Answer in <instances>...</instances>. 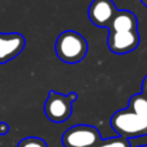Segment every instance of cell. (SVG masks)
<instances>
[{"label":"cell","instance_id":"10","mask_svg":"<svg viewBox=\"0 0 147 147\" xmlns=\"http://www.w3.org/2000/svg\"><path fill=\"white\" fill-rule=\"evenodd\" d=\"M8 130H9V126H8L5 122H1V123H0V134H1V136L6 134V133L8 132Z\"/></svg>","mask_w":147,"mask_h":147},{"label":"cell","instance_id":"2","mask_svg":"<svg viewBox=\"0 0 147 147\" xmlns=\"http://www.w3.org/2000/svg\"><path fill=\"white\" fill-rule=\"evenodd\" d=\"M108 47L115 54H125L134 51L140 41L138 18L130 10H117L107 26Z\"/></svg>","mask_w":147,"mask_h":147},{"label":"cell","instance_id":"5","mask_svg":"<svg viewBox=\"0 0 147 147\" xmlns=\"http://www.w3.org/2000/svg\"><path fill=\"white\" fill-rule=\"evenodd\" d=\"M102 138L95 126L77 124L64 131L61 141L64 147H96Z\"/></svg>","mask_w":147,"mask_h":147},{"label":"cell","instance_id":"1","mask_svg":"<svg viewBox=\"0 0 147 147\" xmlns=\"http://www.w3.org/2000/svg\"><path fill=\"white\" fill-rule=\"evenodd\" d=\"M110 125L118 137L127 140L147 136V96L132 95L126 108L114 113Z\"/></svg>","mask_w":147,"mask_h":147},{"label":"cell","instance_id":"12","mask_svg":"<svg viewBox=\"0 0 147 147\" xmlns=\"http://www.w3.org/2000/svg\"><path fill=\"white\" fill-rule=\"evenodd\" d=\"M140 1H141V3H144V5L147 7V0H140Z\"/></svg>","mask_w":147,"mask_h":147},{"label":"cell","instance_id":"8","mask_svg":"<svg viewBox=\"0 0 147 147\" xmlns=\"http://www.w3.org/2000/svg\"><path fill=\"white\" fill-rule=\"evenodd\" d=\"M96 147H131V145H130V140L116 136V137L102 139Z\"/></svg>","mask_w":147,"mask_h":147},{"label":"cell","instance_id":"6","mask_svg":"<svg viewBox=\"0 0 147 147\" xmlns=\"http://www.w3.org/2000/svg\"><path fill=\"white\" fill-rule=\"evenodd\" d=\"M117 10L113 0H93L88 7V18L98 28H107Z\"/></svg>","mask_w":147,"mask_h":147},{"label":"cell","instance_id":"7","mask_svg":"<svg viewBox=\"0 0 147 147\" xmlns=\"http://www.w3.org/2000/svg\"><path fill=\"white\" fill-rule=\"evenodd\" d=\"M25 39L21 33H0V63L15 59L24 48Z\"/></svg>","mask_w":147,"mask_h":147},{"label":"cell","instance_id":"9","mask_svg":"<svg viewBox=\"0 0 147 147\" xmlns=\"http://www.w3.org/2000/svg\"><path fill=\"white\" fill-rule=\"evenodd\" d=\"M17 147H48L47 142L38 137H26L20 140Z\"/></svg>","mask_w":147,"mask_h":147},{"label":"cell","instance_id":"13","mask_svg":"<svg viewBox=\"0 0 147 147\" xmlns=\"http://www.w3.org/2000/svg\"><path fill=\"white\" fill-rule=\"evenodd\" d=\"M137 147H147V145H142V146H137Z\"/></svg>","mask_w":147,"mask_h":147},{"label":"cell","instance_id":"11","mask_svg":"<svg viewBox=\"0 0 147 147\" xmlns=\"http://www.w3.org/2000/svg\"><path fill=\"white\" fill-rule=\"evenodd\" d=\"M141 93L147 96V76L144 78V80L141 83Z\"/></svg>","mask_w":147,"mask_h":147},{"label":"cell","instance_id":"4","mask_svg":"<svg viewBox=\"0 0 147 147\" xmlns=\"http://www.w3.org/2000/svg\"><path fill=\"white\" fill-rule=\"evenodd\" d=\"M75 100H77V94L74 92L64 95L55 91H49L44 105V113L46 117L54 123L65 122L71 116L72 102Z\"/></svg>","mask_w":147,"mask_h":147},{"label":"cell","instance_id":"3","mask_svg":"<svg viewBox=\"0 0 147 147\" xmlns=\"http://www.w3.org/2000/svg\"><path fill=\"white\" fill-rule=\"evenodd\" d=\"M88 45L85 38L76 31L62 32L55 42V52L60 60L67 63H77L82 61L87 53Z\"/></svg>","mask_w":147,"mask_h":147}]
</instances>
